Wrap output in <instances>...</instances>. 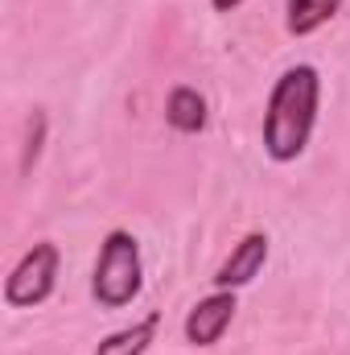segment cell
Returning a JSON list of instances; mask_svg holds the SVG:
<instances>
[{
  "instance_id": "obj_9",
  "label": "cell",
  "mask_w": 350,
  "mask_h": 355,
  "mask_svg": "<svg viewBox=\"0 0 350 355\" xmlns=\"http://www.w3.org/2000/svg\"><path fill=\"white\" fill-rule=\"evenodd\" d=\"M42 145H46V112L33 107L29 124H25V149H21V174H29L42 157Z\"/></svg>"
},
{
  "instance_id": "obj_2",
  "label": "cell",
  "mask_w": 350,
  "mask_h": 355,
  "mask_svg": "<svg viewBox=\"0 0 350 355\" xmlns=\"http://www.w3.org/2000/svg\"><path fill=\"white\" fill-rule=\"evenodd\" d=\"M145 285V268H140V244L132 232H107L99 244V261L91 277V293L99 306L107 310H124Z\"/></svg>"
},
{
  "instance_id": "obj_1",
  "label": "cell",
  "mask_w": 350,
  "mask_h": 355,
  "mask_svg": "<svg viewBox=\"0 0 350 355\" xmlns=\"http://www.w3.org/2000/svg\"><path fill=\"white\" fill-rule=\"evenodd\" d=\"M317 99H322V79L313 67H288L268 95L264 112V153L272 162H297L313 137L317 124Z\"/></svg>"
},
{
  "instance_id": "obj_10",
  "label": "cell",
  "mask_w": 350,
  "mask_h": 355,
  "mask_svg": "<svg viewBox=\"0 0 350 355\" xmlns=\"http://www.w3.org/2000/svg\"><path fill=\"white\" fill-rule=\"evenodd\" d=\"M210 4H214V8H219V12H231V8H239V4H243V0H210Z\"/></svg>"
},
{
  "instance_id": "obj_3",
  "label": "cell",
  "mask_w": 350,
  "mask_h": 355,
  "mask_svg": "<svg viewBox=\"0 0 350 355\" xmlns=\"http://www.w3.org/2000/svg\"><path fill=\"white\" fill-rule=\"evenodd\" d=\"M58 285V244L42 240L33 244L4 281V302L17 306V310H29V306H42Z\"/></svg>"
},
{
  "instance_id": "obj_4",
  "label": "cell",
  "mask_w": 350,
  "mask_h": 355,
  "mask_svg": "<svg viewBox=\"0 0 350 355\" xmlns=\"http://www.w3.org/2000/svg\"><path fill=\"white\" fill-rule=\"evenodd\" d=\"M235 318V289H214L185 314V339L194 347H214Z\"/></svg>"
},
{
  "instance_id": "obj_6",
  "label": "cell",
  "mask_w": 350,
  "mask_h": 355,
  "mask_svg": "<svg viewBox=\"0 0 350 355\" xmlns=\"http://www.w3.org/2000/svg\"><path fill=\"white\" fill-rule=\"evenodd\" d=\"M338 12H342V0H284V25H288L293 37L317 33Z\"/></svg>"
},
{
  "instance_id": "obj_8",
  "label": "cell",
  "mask_w": 350,
  "mask_h": 355,
  "mask_svg": "<svg viewBox=\"0 0 350 355\" xmlns=\"http://www.w3.org/2000/svg\"><path fill=\"white\" fill-rule=\"evenodd\" d=\"M157 327H161V314H149V318H140V322H132V327L107 335V339L95 347V355H145L149 343H153V335H157Z\"/></svg>"
},
{
  "instance_id": "obj_7",
  "label": "cell",
  "mask_w": 350,
  "mask_h": 355,
  "mask_svg": "<svg viewBox=\"0 0 350 355\" xmlns=\"http://www.w3.org/2000/svg\"><path fill=\"white\" fill-rule=\"evenodd\" d=\"M165 120H169V128L185 132V137L202 132L206 128V99L194 87H174L169 91V103H165Z\"/></svg>"
},
{
  "instance_id": "obj_5",
  "label": "cell",
  "mask_w": 350,
  "mask_h": 355,
  "mask_svg": "<svg viewBox=\"0 0 350 355\" xmlns=\"http://www.w3.org/2000/svg\"><path fill=\"white\" fill-rule=\"evenodd\" d=\"M264 261H268V236L264 232H252V236H243L231 248V257L219 265V272L210 281H214V289H243V285H252L260 277Z\"/></svg>"
}]
</instances>
